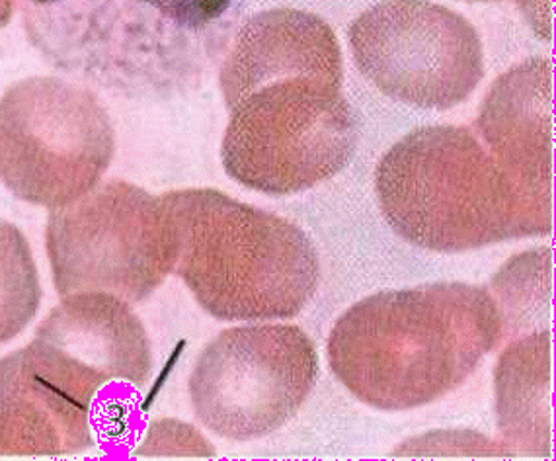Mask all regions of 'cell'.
I'll return each instance as SVG.
<instances>
[{
	"label": "cell",
	"mask_w": 556,
	"mask_h": 461,
	"mask_svg": "<svg viewBox=\"0 0 556 461\" xmlns=\"http://www.w3.org/2000/svg\"><path fill=\"white\" fill-rule=\"evenodd\" d=\"M14 10V0H0V28H4L12 18Z\"/></svg>",
	"instance_id": "obj_20"
},
{
	"label": "cell",
	"mask_w": 556,
	"mask_h": 461,
	"mask_svg": "<svg viewBox=\"0 0 556 461\" xmlns=\"http://www.w3.org/2000/svg\"><path fill=\"white\" fill-rule=\"evenodd\" d=\"M470 2H500V0H470Z\"/></svg>",
	"instance_id": "obj_21"
},
{
	"label": "cell",
	"mask_w": 556,
	"mask_h": 461,
	"mask_svg": "<svg viewBox=\"0 0 556 461\" xmlns=\"http://www.w3.org/2000/svg\"><path fill=\"white\" fill-rule=\"evenodd\" d=\"M496 419L509 452L551 453V333L519 338L496 364Z\"/></svg>",
	"instance_id": "obj_13"
},
{
	"label": "cell",
	"mask_w": 556,
	"mask_h": 461,
	"mask_svg": "<svg viewBox=\"0 0 556 461\" xmlns=\"http://www.w3.org/2000/svg\"><path fill=\"white\" fill-rule=\"evenodd\" d=\"M26 354L48 384L90 413L108 387L141 389L153 370L141 321L127 301L102 291L63 299L41 321Z\"/></svg>",
	"instance_id": "obj_9"
},
{
	"label": "cell",
	"mask_w": 556,
	"mask_h": 461,
	"mask_svg": "<svg viewBox=\"0 0 556 461\" xmlns=\"http://www.w3.org/2000/svg\"><path fill=\"white\" fill-rule=\"evenodd\" d=\"M289 77H313L342 85V53L334 32L317 14L268 10L240 29L222 68L227 108L250 92Z\"/></svg>",
	"instance_id": "obj_11"
},
{
	"label": "cell",
	"mask_w": 556,
	"mask_h": 461,
	"mask_svg": "<svg viewBox=\"0 0 556 461\" xmlns=\"http://www.w3.org/2000/svg\"><path fill=\"white\" fill-rule=\"evenodd\" d=\"M359 141L342 85L289 77L230 108L222 159L232 180L271 196L305 192L342 173Z\"/></svg>",
	"instance_id": "obj_4"
},
{
	"label": "cell",
	"mask_w": 556,
	"mask_h": 461,
	"mask_svg": "<svg viewBox=\"0 0 556 461\" xmlns=\"http://www.w3.org/2000/svg\"><path fill=\"white\" fill-rule=\"evenodd\" d=\"M114 147L106 108L87 88L34 77L0 100V180L22 202H75L100 183Z\"/></svg>",
	"instance_id": "obj_5"
},
{
	"label": "cell",
	"mask_w": 556,
	"mask_h": 461,
	"mask_svg": "<svg viewBox=\"0 0 556 461\" xmlns=\"http://www.w3.org/2000/svg\"><path fill=\"white\" fill-rule=\"evenodd\" d=\"M518 7L539 38L553 39V0H518Z\"/></svg>",
	"instance_id": "obj_19"
},
{
	"label": "cell",
	"mask_w": 556,
	"mask_h": 461,
	"mask_svg": "<svg viewBox=\"0 0 556 461\" xmlns=\"http://www.w3.org/2000/svg\"><path fill=\"white\" fill-rule=\"evenodd\" d=\"M318 379L313 340L291 325L223 331L193 365L190 399L213 434L247 443L291 421Z\"/></svg>",
	"instance_id": "obj_7"
},
{
	"label": "cell",
	"mask_w": 556,
	"mask_h": 461,
	"mask_svg": "<svg viewBox=\"0 0 556 461\" xmlns=\"http://www.w3.org/2000/svg\"><path fill=\"white\" fill-rule=\"evenodd\" d=\"M475 127L502 171L553 208V63L529 59L496 78Z\"/></svg>",
	"instance_id": "obj_10"
},
{
	"label": "cell",
	"mask_w": 556,
	"mask_h": 461,
	"mask_svg": "<svg viewBox=\"0 0 556 461\" xmlns=\"http://www.w3.org/2000/svg\"><path fill=\"white\" fill-rule=\"evenodd\" d=\"M46 245L63 298L102 291L139 303L173 272L161 200L124 180L51 210Z\"/></svg>",
	"instance_id": "obj_6"
},
{
	"label": "cell",
	"mask_w": 556,
	"mask_h": 461,
	"mask_svg": "<svg viewBox=\"0 0 556 461\" xmlns=\"http://www.w3.org/2000/svg\"><path fill=\"white\" fill-rule=\"evenodd\" d=\"M504 338L489 291L463 282L375 294L336 321L328 360L340 384L379 411L442 399Z\"/></svg>",
	"instance_id": "obj_1"
},
{
	"label": "cell",
	"mask_w": 556,
	"mask_h": 461,
	"mask_svg": "<svg viewBox=\"0 0 556 461\" xmlns=\"http://www.w3.org/2000/svg\"><path fill=\"white\" fill-rule=\"evenodd\" d=\"M504 444L472 433H435L403 444L394 456H509Z\"/></svg>",
	"instance_id": "obj_16"
},
{
	"label": "cell",
	"mask_w": 556,
	"mask_h": 461,
	"mask_svg": "<svg viewBox=\"0 0 556 461\" xmlns=\"http://www.w3.org/2000/svg\"><path fill=\"white\" fill-rule=\"evenodd\" d=\"M178 28L200 32L229 10L232 0H141Z\"/></svg>",
	"instance_id": "obj_18"
},
{
	"label": "cell",
	"mask_w": 556,
	"mask_h": 461,
	"mask_svg": "<svg viewBox=\"0 0 556 461\" xmlns=\"http://www.w3.org/2000/svg\"><path fill=\"white\" fill-rule=\"evenodd\" d=\"M143 456H213V448L200 434L178 421L154 424L147 444L139 450Z\"/></svg>",
	"instance_id": "obj_17"
},
{
	"label": "cell",
	"mask_w": 556,
	"mask_h": 461,
	"mask_svg": "<svg viewBox=\"0 0 556 461\" xmlns=\"http://www.w3.org/2000/svg\"><path fill=\"white\" fill-rule=\"evenodd\" d=\"M159 200L173 272L213 317H295L315 298L317 250L298 225L217 190H176Z\"/></svg>",
	"instance_id": "obj_3"
},
{
	"label": "cell",
	"mask_w": 556,
	"mask_h": 461,
	"mask_svg": "<svg viewBox=\"0 0 556 461\" xmlns=\"http://www.w3.org/2000/svg\"><path fill=\"white\" fill-rule=\"evenodd\" d=\"M348 39L365 77L408 107L450 110L484 77L475 26L430 0H383L352 22Z\"/></svg>",
	"instance_id": "obj_8"
},
{
	"label": "cell",
	"mask_w": 556,
	"mask_h": 461,
	"mask_svg": "<svg viewBox=\"0 0 556 461\" xmlns=\"http://www.w3.org/2000/svg\"><path fill=\"white\" fill-rule=\"evenodd\" d=\"M551 249L526 252L506 264V269L494 279V288L504 303V308L500 309L504 328H509V333H519L529 327V317L531 323L538 319L545 327L551 303Z\"/></svg>",
	"instance_id": "obj_15"
},
{
	"label": "cell",
	"mask_w": 556,
	"mask_h": 461,
	"mask_svg": "<svg viewBox=\"0 0 556 461\" xmlns=\"http://www.w3.org/2000/svg\"><path fill=\"white\" fill-rule=\"evenodd\" d=\"M41 299L38 269L22 230L0 220V345L20 335Z\"/></svg>",
	"instance_id": "obj_14"
},
{
	"label": "cell",
	"mask_w": 556,
	"mask_h": 461,
	"mask_svg": "<svg viewBox=\"0 0 556 461\" xmlns=\"http://www.w3.org/2000/svg\"><path fill=\"white\" fill-rule=\"evenodd\" d=\"M375 190L389 225L420 249L465 252L553 229V208L523 192L457 125H428L396 141L377 166Z\"/></svg>",
	"instance_id": "obj_2"
},
{
	"label": "cell",
	"mask_w": 556,
	"mask_h": 461,
	"mask_svg": "<svg viewBox=\"0 0 556 461\" xmlns=\"http://www.w3.org/2000/svg\"><path fill=\"white\" fill-rule=\"evenodd\" d=\"M92 444L90 411L48 384L26 348L0 360V456H65Z\"/></svg>",
	"instance_id": "obj_12"
}]
</instances>
